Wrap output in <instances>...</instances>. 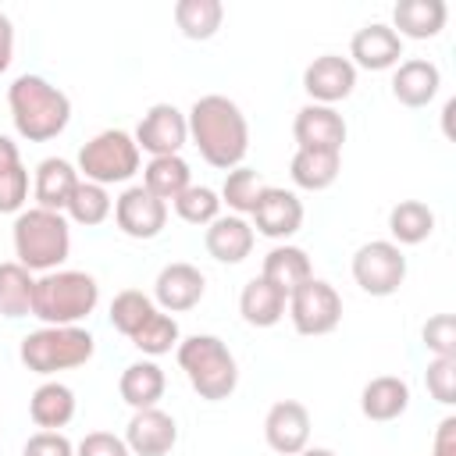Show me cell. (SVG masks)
<instances>
[{
	"instance_id": "cell-27",
	"label": "cell",
	"mask_w": 456,
	"mask_h": 456,
	"mask_svg": "<svg viewBox=\"0 0 456 456\" xmlns=\"http://www.w3.org/2000/svg\"><path fill=\"white\" fill-rule=\"evenodd\" d=\"M260 278H267L271 285H278V289L289 296L292 289H299L303 281H310V278H314V267H310V256H306V249L281 242V246L267 249V256H264V267H260Z\"/></svg>"
},
{
	"instance_id": "cell-35",
	"label": "cell",
	"mask_w": 456,
	"mask_h": 456,
	"mask_svg": "<svg viewBox=\"0 0 456 456\" xmlns=\"http://www.w3.org/2000/svg\"><path fill=\"white\" fill-rule=\"evenodd\" d=\"M157 310V303H153V296H146V292H139V289H121L114 299H110V328L114 331H121L125 338H132L146 321H150V314Z\"/></svg>"
},
{
	"instance_id": "cell-17",
	"label": "cell",
	"mask_w": 456,
	"mask_h": 456,
	"mask_svg": "<svg viewBox=\"0 0 456 456\" xmlns=\"http://www.w3.org/2000/svg\"><path fill=\"white\" fill-rule=\"evenodd\" d=\"M399 57H403V39L385 21H370V25L356 28V36L349 39V64L353 68L388 71L399 64Z\"/></svg>"
},
{
	"instance_id": "cell-26",
	"label": "cell",
	"mask_w": 456,
	"mask_h": 456,
	"mask_svg": "<svg viewBox=\"0 0 456 456\" xmlns=\"http://www.w3.org/2000/svg\"><path fill=\"white\" fill-rule=\"evenodd\" d=\"M164 388H167V378H164L160 363H153V360H135V363H128V367L121 370V381H118V392H121V399H125L132 410H150V406H157L160 395H164Z\"/></svg>"
},
{
	"instance_id": "cell-9",
	"label": "cell",
	"mask_w": 456,
	"mask_h": 456,
	"mask_svg": "<svg viewBox=\"0 0 456 456\" xmlns=\"http://www.w3.org/2000/svg\"><path fill=\"white\" fill-rule=\"evenodd\" d=\"M285 314L299 335H328L342 321V296L324 278H310L289 292Z\"/></svg>"
},
{
	"instance_id": "cell-6",
	"label": "cell",
	"mask_w": 456,
	"mask_h": 456,
	"mask_svg": "<svg viewBox=\"0 0 456 456\" xmlns=\"http://www.w3.org/2000/svg\"><path fill=\"white\" fill-rule=\"evenodd\" d=\"M93 353H96V338L78 324H43V328L28 331L18 346L21 363L43 378H50L57 370L82 367L93 360Z\"/></svg>"
},
{
	"instance_id": "cell-16",
	"label": "cell",
	"mask_w": 456,
	"mask_h": 456,
	"mask_svg": "<svg viewBox=\"0 0 456 456\" xmlns=\"http://www.w3.org/2000/svg\"><path fill=\"white\" fill-rule=\"evenodd\" d=\"M178 442V424L171 413L150 406V410H135L128 428H125V445L132 456H167Z\"/></svg>"
},
{
	"instance_id": "cell-13",
	"label": "cell",
	"mask_w": 456,
	"mask_h": 456,
	"mask_svg": "<svg viewBox=\"0 0 456 456\" xmlns=\"http://www.w3.org/2000/svg\"><path fill=\"white\" fill-rule=\"evenodd\" d=\"M303 89L310 96V103H324V107H335L338 100L353 96L356 89V68L349 64V57H338V53H321L306 64L303 71Z\"/></svg>"
},
{
	"instance_id": "cell-23",
	"label": "cell",
	"mask_w": 456,
	"mask_h": 456,
	"mask_svg": "<svg viewBox=\"0 0 456 456\" xmlns=\"http://www.w3.org/2000/svg\"><path fill=\"white\" fill-rule=\"evenodd\" d=\"M445 0H399L392 7V32L403 39H435L445 28Z\"/></svg>"
},
{
	"instance_id": "cell-43",
	"label": "cell",
	"mask_w": 456,
	"mask_h": 456,
	"mask_svg": "<svg viewBox=\"0 0 456 456\" xmlns=\"http://www.w3.org/2000/svg\"><path fill=\"white\" fill-rule=\"evenodd\" d=\"M431 456H456V417H442L431 442Z\"/></svg>"
},
{
	"instance_id": "cell-33",
	"label": "cell",
	"mask_w": 456,
	"mask_h": 456,
	"mask_svg": "<svg viewBox=\"0 0 456 456\" xmlns=\"http://www.w3.org/2000/svg\"><path fill=\"white\" fill-rule=\"evenodd\" d=\"M221 21H224L221 0H178L175 4V25L182 28L185 39L203 43V39L217 36Z\"/></svg>"
},
{
	"instance_id": "cell-8",
	"label": "cell",
	"mask_w": 456,
	"mask_h": 456,
	"mask_svg": "<svg viewBox=\"0 0 456 456\" xmlns=\"http://www.w3.org/2000/svg\"><path fill=\"white\" fill-rule=\"evenodd\" d=\"M353 281L367 296H395L406 281V256L392 239H370L353 253Z\"/></svg>"
},
{
	"instance_id": "cell-31",
	"label": "cell",
	"mask_w": 456,
	"mask_h": 456,
	"mask_svg": "<svg viewBox=\"0 0 456 456\" xmlns=\"http://www.w3.org/2000/svg\"><path fill=\"white\" fill-rule=\"evenodd\" d=\"M192 185V171L185 164L182 153L175 157H150V164L142 167V189L153 192L157 200H175L178 192H185Z\"/></svg>"
},
{
	"instance_id": "cell-42",
	"label": "cell",
	"mask_w": 456,
	"mask_h": 456,
	"mask_svg": "<svg viewBox=\"0 0 456 456\" xmlns=\"http://www.w3.org/2000/svg\"><path fill=\"white\" fill-rule=\"evenodd\" d=\"M75 456H132L125 438L121 435H110V431H89L78 445H75Z\"/></svg>"
},
{
	"instance_id": "cell-25",
	"label": "cell",
	"mask_w": 456,
	"mask_h": 456,
	"mask_svg": "<svg viewBox=\"0 0 456 456\" xmlns=\"http://www.w3.org/2000/svg\"><path fill=\"white\" fill-rule=\"evenodd\" d=\"M28 417L39 431H61L75 417V392L64 381H43L28 399Z\"/></svg>"
},
{
	"instance_id": "cell-39",
	"label": "cell",
	"mask_w": 456,
	"mask_h": 456,
	"mask_svg": "<svg viewBox=\"0 0 456 456\" xmlns=\"http://www.w3.org/2000/svg\"><path fill=\"white\" fill-rule=\"evenodd\" d=\"M424 385L435 403L452 406L456 403V356H435L424 370Z\"/></svg>"
},
{
	"instance_id": "cell-41",
	"label": "cell",
	"mask_w": 456,
	"mask_h": 456,
	"mask_svg": "<svg viewBox=\"0 0 456 456\" xmlns=\"http://www.w3.org/2000/svg\"><path fill=\"white\" fill-rule=\"evenodd\" d=\"M21 456H75V445L64 431H36L28 435Z\"/></svg>"
},
{
	"instance_id": "cell-18",
	"label": "cell",
	"mask_w": 456,
	"mask_h": 456,
	"mask_svg": "<svg viewBox=\"0 0 456 456\" xmlns=\"http://www.w3.org/2000/svg\"><path fill=\"white\" fill-rule=\"evenodd\" d=\"M292 135H296L299 150H331V153H342L346 118L335 107L306 103V107H299V114L292 121Z\"/></svg>"
},
{
	"instance_id": "cell-3",
	"label": "cell",
	"mask_w": 456,
	"mask_h": 456,
	"mask_svg": "<svg viewBox=\"0 0 456 456\" xmlns=\"http://www.w3.org/2000/svg\"><path fill=\"white\" fill-rule=\"evenodd\" d=\"M11 242H14V256L25 271L32 274H46L57 271L68 253H71V228L64 214L43 210V207H28L21 214H14V228H11Z\"/></svg>"
},
{
	"instance_id": "cell-44",
	"label": "cell",
	"mask_w": 456,
	"mask_h": 456,
	"mask_svg": "<svg viewBox=\"0 0 456 456\" xmlns=\"http://www.w3.org/2000/svg\"><path fill=\"white\" fill-rule=\"evenodd\" d=\"M11 61H14V25H11V18L0 11V75L11 68Z\"/></svg>"
},
{
	"instance_id": "cell-7",
	"label": "cell",
	"mask_w": 456,
	"mask_h": 456,
	"mask_svg": "<svg viewBox=\"0 0 456 456\" xmlns=\"http://www.w3.org/2000/svg\"><path fill=\"white\" fill-rule=\"evenodd\" d=\"M139 146L125 128H103L78 150V178L96 185H121L139 171Z\"/></svg>"
},
{
	"instance_id": "cell-1",
	"label": "cell",
	"mask_w": 456,
	"mask_h": 456,
	"mask_svg": "<svg viewBox=\"0 0 456 456\" xmlns=\"http://www.w3.org/2000/svg\"><path fill=\"white\" fill-rule=\"evenodd\" d=\"M185 121H189L192 146L200 150V157L210 167L232 171L242 164V157L249 150V125L235 100H228L221 93H207L189 107Z\"/></svg>"
},
{
	"instance_id": "cell-10",
	"label": "cell",
	"mask_w": 456,
	"mask_h": 456,
	"mask_svg": "<svg viewBox=\"0 0 456 456\" xmlns=\"http://www.w3.org/2000/svg\"><path fill=\"white\" fill-rule=\"evenodd\" d=\"M132 139H135L139 153L146 150L150 157H175L189 142V121L175 103H153L139 118Z\"/></svg>"
},
{
	"instance_id": "cell-30",
	"label": "cell",
	"mask_w": 456,
	"mask_h": 456,
	"mask_svg": "<svg viewBox=\"0 0 456 456\" xmlns=\"http://www.w3.org/2000/svg\"><path fill=\"white\" fill-rule=\"evenodd\" d=\"M28 200V171L18 146L0 135V214H21Z\"/></svg>"
},
{
	"instance_id": "cell-21",
	"label": "cell",
	"mask_w": 456,
	"mask_h": 456,
	"mask_svg": "<svg viewBox=\"0 0 456 456\" xmlns=\"http://www.w3.org/2000/svg\"><path fill=\"white\" fill-rule=\"evenodd\" d=\"M78 167L64 157H43L36 164V178H32V196H36V207L43 210H53V214H64L75 185H78Z\"/></svg>"
},
{
	"instance_id": "cell-4",
	"label": "cell",
	"mask_w": 456,
	"mask_h": 456,
	"mask_svg": "<svg viewBox=\"0 0 456 456\" xmlns=\"http://www.w3.org/2000/svg\"><path fill=\"white\" fill-rule=\"evenodd\" d=\"M100 303V285L86 271H46L32 289V317L43 324H78Z\"/></svg>"
},
{
	"instance_id": "cell-32",
	"label": "cell",
	"mask_w": 456,
	"mask_h": 456,
	"mask_svg": "<svg viewBox=\"0 0 456 456\" xmlns=\"http://www.w3.org/2000/svg\"><path fill=\"white\" fill-rule=\"evenodd\" d=\"M32 289H36V274L25 271L18 260H4L0 264V317H28Z\"/></svg>"
},
{
	"instance_id": "cell-19",
	"label": "cell",
	"mask_w": 456,
	"mask_h": 456,
	"mask_svg": "<svg viewBox=\"0 0 456 456\" xmlns=\"http://www.w3.org/2000/svg\"><path fill=\"white\" fill-rule=\"evenodd\" d=\"M253 242H256L253 224L239 214H221L203 232V246L217 264H242L253 253Z\"/></svg>"
},
{
	"instance_id": "cell-14",
	"label": "cell",
	"mask_w": 456,
	"mask_h": 456,
	"mask_svg": "<svg viewBox=\"0 0 456 456\" xmlns=\"http://www.w3.org/2000/svg\"><path fill=\"white\" fill-rule=\"evenodd\" d=\"M207 292V278L200 267L185 264V260H175V264H164L157 281H153V303L157 310L164 314H185L192 310Z\"/></svg>"
},
{
	"instance_id": "cell-12",
	"label": "cell",
	"mask_w": 456,
	"mask_h": 456,
	"mask_svg": "<svg viewBox=\"0 0 456 456\" xmlns=\"http://www.w3.org/2000/svg\"><path fill=\"white\" fill-rule=\"evenodd\" d=\"M253 228L278 242L292 239L303 228V200L292 189L264 185V192L256 196V207H253Z\"/></svg>"
},
{
	"instance_id": "cell-45",
	"label": "cell",
	"mask_w": 456,
	"mask_h": 456,
	"mask_svg": "<svg viewBox=\"0 0 456 456\" xmlns=\"http://www.w3.org/2000/svg\"><path fill=\"white\" fill-rule=\"evenodd\" d=\"M299 456H335V452H331V449H324V445H314V449L306 445V449H303Z\"/></svg>"
},
{
	"instance_id": "cell-40",
	"label": "cell",
	"mask_w": 456,
	"mask_h": 456,
	"mask_svg": "<svg viewBox=\"0 0 456 456\" xmlns=\"http://www.w3.org/2000/svg\"><path fill=\"white\" fill-rule=\"evenodd\" d=\"M420 338L435 356H456V317L452 314L428 317V324L420 328Z\"/></svg>"
},
{
	"instance_id": "cell-22",
	"label": "cell",
	"mask_w": 456,
	"mask_h": 456,
	"mask_svg": "<svg viewBox=\"0 0 456 456\" xmlns=\"http://www.w3.org/2000/svg\"><path fill=\"white\" fill-rule=\"evenodd\" d=\"M360 410L374 424H388L410 410V385L395 374H378L360 392Z\"/></svg>"
},
{
	"instance_id": "cell-5",
	"label": "cell",
	"mask_w": 456,
	"mask_h": 456,
	"mask_svg": "<svg viewBox=\"0 0 456 456\" xmlns=\"http://www.w3.org/2000/svg\"><path fill=\"white\" fill-rule=\"evenodd\" d=\"M175 356H178V367L185 370V378H189V385L200 399L221 403L235 392L239 363L217 335H189V338L178 342Z\"/></svg>"
},
{
	"instance_id": "cell-38",
	"label": "cell",
	"mask_w": 456,
	"mask_h": 456,
	"mask_svg": "<svg viewBox=\"0 0 456 456\" xmlns=\"http://www.w3.org/2000/svg\"><path fill=\"white\" fill-rule=\"evenodd\" d=\"M171 203H175V214H178L185 224L207 228L214 217H221V196H217L210 185H189V189L178 192Z\"/></svg>"
},
{
	"instance_id": "cell-34",
	"label": "cell",
	"mask_w": 456,
	"mask_h": 456,
	"mask_svg": "<svg viewBox=\"0 0 456 456\" xmlns=\"http://www.w3.org/2000/svg\"><path fill=\"white\" fill-rule=\"evenodd\" d=\"M110 210H114V200H110V192H107L103 185H96V182H78L75 192H71V200H68V207H64V214H68L75 224H82V228L103 224V221L110 217Z\"/></svg>"
},
{
	"instance_id": "cell-15",
	"label": "cell",
	"mask_w": 456,
	"mask_h": 456,
	"mask_svg": "<svg viewBox=\"0 0 456 456\" xmlns=\"http://www.w3.org/2000/svg\"><path fill=\"white\" fill-rule=\"evenodd\" d=\"M264 438L278 456H299L310 445V410L296 399H278L264 417Z\"/></svg>"
},
{
	"instance_id": "cell-20",
	"label": "cell",
	"mask_w": 456,
	"mask_h": 456,
	"mask_svg": "<svg viewBox=\"0 0 456 456\" xmlns=\"http://www.w3.org/2000/svg\"><path fill=\"white\" fill-rule=\"evenodd\" d=\"M438 86H442V71L435 61H424V57H410V61H399L395 71H392V96L403 103V107H428L435 96H438Z\"/></svg>"
},
{
	"instance_id": "cell-2",
	"label": "cell",
	"mask_w": 456,
	"mask_h": 456,
	"mask_svg": "<svg viewBox=\"0 0 456 456\" xmlns=\"http://www.w3.org/2000/svg\"><path fill=\"white\" fill-rule=\"evenodd\" d=\"M7 107L14 132L28 142H50L57 139L71 121V100L64 89H57L43 75H18L7 86Z\"/></svg>"
},
{
	"instance_id": "cell-28",
	"label": "cell",
	"mask_w": 456,
	"mask_h": 456,
	"mask_svg": "<svg viewBox=\"0 0 456 456\" xmlns=\"http://www.w3.org/2000/svg\"><path fill=\"white\" fill-rule=\"evenodd\" d=\"M338 171H342V153H331V150H296L289 164L292 182L306 192H321L335 185Z\"/></svg>"
},
{
	"instance_id": "cell-37",
	"label": "cell",
	"mask_w": 456,
	"mask_h": 456,
	"mask_svg": "<svg viewBox=\"0 0 456 456\" xmlns=\"http://www.w3.org/2000/svg\"><path fill=\"white\" fill-rule=\"evenodd\" d=\"M264 192V178L253 171V167H246V164H239V167H232L228 175H224V185H221V203H228V210L232 214H253V207H256V196Z\"/></svg>"
},
{
	"instance_id": "cell-11",
	"label": "cell",
	"mask_w": 456,
	"mask_h": 456,
	"mask_svg": "<svg viewBox=\"0 0 456 456\" xmlns=\"http://www.w3.org/2000/svg\"><path fill=\"white\" fill-rule=\"evenodd\" d=\"M114 224L128 239H157L167 224V203L146 192L142 185H128L114 200Z\"/></svg>"
},
{
	"instance_id": "cell-36",
	"label": "cell",
	"mask_w": 456,
	"mask_h": 456,
	"mask_svg": "<svg viewBox=\"0 0 456 456\" xmlns=\"http://www.w3.org/2000/svg\"><path fill=\"white\" fill-rule=\"evenodd\" d=\"M178 342H182L178 321L171 314H164V310H153L150 321L132 335V346L139 353H146V356H164V353L178 349Z\"/></svg>"
},
{
	"instance_id": "cell-29",
	"label": "cell",
	"mask_w": 456,
	"mask_h": 456,
	"mask_svg": "<svg viewBox=\"0 0 456 456\" xmlns=\"http://www.w3.org/2000/svg\"><path fill=\"white\" fill-rule=\"evenodd\" d=\"M388 232H392V242L399 249L403 246H420L435 232V210L420 200H399L388 210Z\"/></svg>"
},
{
	"instance_id": "cell-24",
	"label": "cell",
	"mask_w": 456,
	"mask_h": 456,
	"mask_svg": "<svg viewBox=\"0 0 456 456\" xmlns=\"http://www.w3.org/2000/svg\"><path fill=\"white\" fill-rule=\"evenodd\" d=\"M285 306H289V296L260 274L249 278L239 292V314L249 328H274L285 317Z\"/></svg>"
}]
</instances>
